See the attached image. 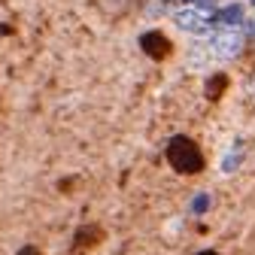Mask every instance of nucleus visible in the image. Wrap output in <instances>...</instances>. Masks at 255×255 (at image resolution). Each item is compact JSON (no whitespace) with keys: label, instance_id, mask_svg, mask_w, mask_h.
Wrapping results in <instances>:
<instances>
[{"label":"nucleus","instance_id":"obj_6","mask_svg":"<svg viewBox=\"0 0 255 255\" xmlns=\"http://www.w3.org/2000/svg\"><path fill=\"white\" fill-rule=\"evenodd\" d=\"M225 85H228V76H225V73H216V76L207 82V98H210V101H219L222 91H225Z\"/></svg>","mask_w":255,"mask_h":255},{"label":"nucleus","instance_id":"obj_1","mask_svg":"<svg viewBox=\"0 0 255 255\" xmlns=\"http://www.w3.org/2000/svg\"><path fill=\"white\" fill-rule=\"evenodd\" d=\"M167 161H170V167L176 173L191 176V173L204 170V152H201V146L191 137L179 134V137H170V143H167Z\"/></svg>","mask_w":255,"mask_h":255},{"label":"nucleus","instance_id":"obj_4","mask_svg":"<svg viewBox=\"0 0 255 255\" xmlns=\"http://www.w3.org/2000/svg\"><path fill=\"white\" fill-rule=\"evenodd\" d=\"M176 21H179V27H185V30H204V27H207V15H201L198 9H182V12L176 15Z\"/></svg>","mask_w":255,"mask_h":255},{"label":"nucleus","instance_id":"obj_7","mask_svg":"<svg viewBox=\"0 0 255 255\" xmlns=\"http://www.w3.org/2000/svg\"><path fill=\"white\" fill-rule=\"evenodd\" d=\"M216 49H219L222 55H237V52H240V37H231V34L216 37Z\"/></svg>","mask_w":255,"mask_h":255},{"label":"nucleus","instance_id":"obj_2","mask_svg":"<svg viewBox=\"0 0 255 255\" xmlns=\"http://www.w3.org/2000/svg\"><path fill=\"white\" fill-rule=\"evenodd\" d=\"M140 49H143L149 58H155V61H161V58H167V55L173 52L170 40L161 34V30H149V34H143V37H140Z\"/></svg>","mask_w":255,"mask_h":255},{"label":"nucleus","instance_id":"obj_10","mask_svg":"<svg viewBox=\"0 0 255 255\" xmlns=\"http://www.w3.org/2000/svg\"><path fill=\"white\" fill-rule=\"evenodd\" d=\"M198 255H219L216 249H204V252H198Z\"/></svg>","mask_w":255,"mask_h":255},{"label":"nucleus","instance_id":"obj_9","mask_svg":"<svg viewBox=\"0 0 255 255\" xmlns=\"http://www.w3.org/2000/svg\"><path fill=\"white\" fill-rule=\"evenodd\" d=\"M185 3H188V0H185ZM191 3H198V6H204V9H213L216 0H191Z\"/></svg>","mask_w":255,"mask_h":255},{"label":"nucleus","instance_id":"obj_3","mask_svg":"<svg viewBox=\"0 0 255 255\" xmlns=\"http://www.w3.org/2000/svg\"><path fill=\"white\" fill-rule=\"evenodd\" d=\"M101 240H104V228H101V225H82V228H79V234H76L73 249H76V252H82V249L98 246Z\"/></svg>","mask_w":255,"mask_h":255},{"label":"nucleus","instance_id":"obj_5","mask_svg":"<svg viewBox=\"0 0 255 255\" xmlns=\"http://www.w3.org/2000/svg\"><path fill=\"white\" fill-rule=\"evenodd\" d=\"M216 21H219V24H240V21H243V6H240V3H234V6L219 9Z\"/></svg>","mask_w":255,"mask_h":255},{"label":"nucleus","instance_id":"obj_11","mask_svg":"<svg viewBox=\"0 0 255 255\" xmlns=\"http://www.w3.org/2000/svg\"><path fill=\"white\" fill-rule=\"evenodd\" d=\"M252 3H255V0H252Z\"/></svg>","mask_w":255,"mask_h":255},{"label":"nucleus","instance_id":"obj_8","mask_svg":"<svg viewBox=\"0 0 255 255\" xmlns=\"http://www.w3.org/2000/svg\"><path fill=\"white\" fill-rule=\"evenodd\" d=\"M18 255H43V252H40L37 246H21V249H18Z\"/></svg>","mask_w":255,"mask_h":255}]
</instances>
